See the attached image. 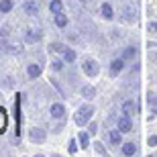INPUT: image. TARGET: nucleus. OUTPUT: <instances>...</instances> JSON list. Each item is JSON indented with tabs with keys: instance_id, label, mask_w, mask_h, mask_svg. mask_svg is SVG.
<instances>
[{
	"instance_id": "obj_1",
	"label": "nucleus",
	"mask_w": 157,
	"mask_h": 157,
	"mask_svg": "<svg viewBox=\"0 0 157 157\" xmlns=\"http://www.w3.org/2000/svg\"><path fill=\"white\" fill-rule=\"evenodd\" d=\"M94 110H96V108H94L92 104H82L76 110V114H74V122H76L78 127L88 124V122L92 121V117H94Z\"/></svg>"
},
{
	"instance_id": "obj_2",
	"label": "nucleus",
	"mask_w": 157,
	"mask_h": 157,
	"mask_svg": "<svg viewBox=\"0 0 157 157\" xmlns=\"http://www.w3.org/2000/svg\"><path fill=\"white\" fill-rule=\"evenodd\" d=\"M82 71H84L88 78H96V76L100 74V65H98V61H96V59H92V57L84 59V63H82Z\"/></svg>"
},
{
	"instance_id": "obj_3",
	"label": "nucleus",
	"mask_w": 157,
	"mask_h": 157,
	"mask_svg": "<svg viewBox=\"0 0 157 157\" xmlns=\"http://www.w3.org/2000/svg\"><path fill=\"white\" fill-rule=\"evenodd\" d=\"M29 139L39 145V143H43V141L47 139V131H45V128H41V127H33L29 131Z\"/></svg>"
},
{
	"instance_id": "obj_4",
	"label": "nucleus",
	"mask_w": 157,
	"mask_h": 157,
	"mask_svg": "<svg viewBox=\"0 0 157 157\" xmlns=\"http://www.w3.org/2000/svg\"><path fill=\"white\" fill-rule=\"evenodd\" d=\"M117 124H118V131H121V133H128V131L133 128V121H131V114H122V117L117 121Z\"/></svg>"
},
{
	"instance_id": "obj_5",
	"label": "nucleus",
	"mask_w": 157,
	"mask_h": 157,
	"mask_svg": "<svg viewBox=\"0 0 157 157\" xmlns=\"http://www.w3.org/2000/svg\"><path fill=\"white\" fill-rule=\"evenodd\" d=\"M49 114H51V118H55V121H61V118L65 117V106L61 104V102H55V104H51Z\"/></svg>"
},
{
	"instance_id": "obj_6",
	"label": "nucleus",
	"mask_w": 157,
	"mask_h": 157,
	"mask_svg": "<svg viewBox=\"0 0 157 157\" xmlns=\"http://www.w3.org/2000/svg\"><path fill=\"white\" fill-rule=\"evenodd\" d=\"M0 49L4 53H12V55L23 53V45H8V41H4V39H0Z\"/></svg>"
},
{
	"instance_id": "obj_7",
	"label": "nucleus",
	"mask_w": 157,
	"mask_h": 157,
	"mask_svg": "<svg viewBox=\"0 0 157 157\" xmlns=\"http://www.w3.org/2000/svg\"><path fill=\"white\" fill-rule=\"evenodd\" d=\"M41 74H43V67H41L39 63H29L27 65V78H29V80H37Z\"/></svg>"
},
{
	"instance_id": "obj_8",
	"label": "nucleus",
	"mask_w": 157,
	"mask_h": 157,
	"mask_svg": "<svg viewBox=\"0 0 157 157\" xmlns=\"http://www.w3.org/2000/svg\"><path fill=\"white\" fill-rule=\"evenodd\" d=\"M41 37H43L41 31H35V29H27L25 31V41H27V43H39Z\"/></svg>"
},
{
	"instance_id": "obj_9",
	"label": "nucleus",
	"mask_w": 157,
	"mask_h": 157,
	"mask_svg": "<svg viewBox=\"0 0 157 157\" xmlns=\"http://www.w3.org/2000/svg\"><path fill=\"white\" fill-rule=\"evenodd\" d=\"M135 18H137V8L135 6H124V10H122V21L124 23H133Z\"/></svg>"
},
{
	"instance_id": "obj_10",
	"label": "nucleus",
	"mask_w": 157,
	"mask_h": 157,
	"mask_svg": "<svg viewBox=\"0 0 157 157\" xmlns=\"http://www.w3.org/2000/svg\"><path fill=\"white\" fill-rule=\"evenodd\" d=\"M23 10L27 12V14H31V17H35L37 12H39V4H37L35 0H25L23 2Z\"/></svg>"
},
{
	"instance_id": "obj_11",
	"label": "nucleus",
	"mask_w": 157,
	"mask_h": 157,
	"mask_svg": "<svg viewBox=\"0 0 157 157\" xmlns=\"http://www.w3.org/2000/svg\"><path fill=\"white\" fill-rule=\"evenodd\" d=\"M124 63H127V61H124V59H112V63H110V76H118V74H121L122 70H124Z\"/></svg>"
},
{
	"instance_id": "obj_12",
	"label": "nucleus",
	"mask_w": 157,
	"mask_h": 157,
	"mask_svg": "<svg viewBox=\"0 0 157 157\" xmlns=\"http://www.w3.org/2000/svg\"><path fill=\"white\" fill-rule=\"evenodd\" d=\"M100 12H102V17H104L106 21H112V18H114V10H112L110 2H104V4L100 6Z\"/></svg>"
},
{
	"instance_id": "obj_13",
	"label": "nucleus",
	"mask_w": 157,
	"mask_h": 157,
	"mask_svg": "<svg viewBox=\"0 0 157 157\" xmlns=\"http://www.w3.org/2000/svg\"><path fill=\"white\" fill-rule=\"evenodd\" d=\"M121 135H122L121 131H108V141H110L112 147H118V145H121V141H122Z\"/></svg>"
},
{
	"instance_id": "obj_14",
	"label": "nucleus",
	"mask_w": 157,
	"mask_h": 157,
	"mask_svg": "<svg viewBox=\"0 0 157 157\" xmlns=\"http://www.w3.org/2000/svg\"><path fill=\"white\" fill-rule=\"evenodd\" d=\"M135 57H137V47H133V45L124 47V51H122V59H124V61H131V59H135Z\"/></svg>"
},
{
	"instance_id": "obj_15",
	"label": "nucleus",
	"mask_w": 157,
	"mask_h": 157,
	"mask_svg": "<svg viewBox=\"0 0 157 157\" xmlns=\"http://www.w3.org/2000/svg\"><path fill=\"white\" fill-rule=\"evenodd\" d=\"M78 141H80L82 149H88V147H90V133H88V131H82V133L78 135Z\"/></svg>"
},
{
	"instance_id": "obj_16",
	"label": "nucleus",
	"mask_w": 157,
	"mask_h": 157,
	"mask_svg": "<svg viewBox=\"0 0 157 157\" xmlns=\"http://www.w3.org/2000/svg\"><path fill=\"white\" fill-rule=\"evenodd\" d=\"M53 21H55V27H59V29L67 27V17H65L63 12H57V14H53Z\"/></svg>"
},
{
	"instance_id": "obj_17",
	"label": "nucleus",
	"mask_w": 157,
	"mask_h": 157,
	"mask_svg": "<svg viewBox=\"0 0 157 157\" xmlns=\"http://www.w3.org/2000/svg\"><path fill=\"white\" fill-rule=\"evenodd\" d=\"M61 59H63V61H67V63H74V61H76V51H74V49H70V47H65V51L61 53Z\"/></svg>"
},
{
	"instance_id": "obj_18",
	"label": "nucleus",
	"mask_w": 157,
	"mask_h": 157,
	"mask_svg": "<svg viewBox=\"0 0 157 157\" xmlns=\"http://www.w3.org/2000/svg\"><path fill=\"white\" fill-rule=\"evenodd\" d=\"M49 10H51V14L63 12V2H61V0H51V2H49Z\"/></svg>"
},
{
	"instance_id": "obj_19",
	"label": "nucleus",
	"mask_w": 157,
	"mask_h": 157,
	"mask_svg": "<svg viewBox=\"0 0 157 157\" xmlns=\"http://www.w3.org/2000/svg\"><path fill=\"white\" fill-rule=\"evenodd\" d=\"M6 124H8V117H6V110L0 106V135L6 131Z\"/></svg>"
},
{
	"instance_id": "obj_20",
	"label": "nucleus",
	"mask_w": 157,
	"mask_h": 157,
	"mask_svg": "<svg viewBox=\"0 0 157 157\" xmlns=\"http://www.w3.org/2000/svg\"><path fill=\"white\" fill-rule=\"evenodd\" d=\"M82 96L88 98V100H92L94 96H96V88H94V86H84V88H82Z\"/></svg>"
},
{
	"instance_id": "obj_21",
	"label": "nucleus",
	"mask_w": 157,
	"mask_h": 157,
	"mask_svg": "<svg viewBox=\"0 0 157 157\" xmlns=\"http://www.w3.org/2000/svg\"><path fill=\"white\" fill-rule=\"evenodd\" d=\"M137 153V145L135 143H124L122 145V155H135Z\"/></svg>"
},
{
	"instance_id": "obj_22",
	"label": "nucleus",
	"mask_w": 157,
	"mask_h": 157,
	"mask_svg": "<svg viewBox=\"0 0 157 157\" xmlns=\"http://www.w3.org/2000/svg\"><path fill=\"white\" fill-rule=\"evenodd\" d=\"M12 6H14V2L12 0H0V12H10L12 10Z\"/></svg>"
},
{
	"instance_id": "obj_23",
	"label": "nucleus",
	"mask_w": 157,
	"mask_h": 157,
	"mask_svg": "<svg viewBox=\"0 0 157 157\" xmlns=\"http://www.w3.org/2000/svg\"><path fill=\"white\" fill-rule=\"evenodd\" d=\"M133 112H135V104L131 100H124L122 102V114H133Z\"/></svg>"
},
{
	"instance_id": "obj_24",
	"label": "nucleus",
	"mask_w": 157,
	"mask_h": 157,
	"mask_svg": "<svg viewBox=\"0 0 157 157\" xmlns=\"http://www.w3.org/2000/svg\"><path fill=\"white\" fill-rule=\"evenodd\" d=\"M49 51H51V53H59V55H61V53L65 51V45H63V43H51V45H49Z\"/></svg>"
},
{
	"instance_id": "obj_25",
	"label": "nucleus",
	"mask_w": 157,
	"mask_h": 157,
	"mask_svg": "<svg viewBox=\"0 0 157 157\" xmlns=\"http://www.w3.org/2000/svg\"><path fill=\"white\" fill-rule=\"evenodd\" d=\"M88 133H90V137H94V135L98 133V122H88Z\"/></svg>"
},
{
	"instance_id": "obj_26",
	"label": "nucleus",
	"mask_w": 157,
	"mask_h": 157,
	"mask_svg": "<svg viewBox=\"0 0 157 157\" xmlns=\"http://www.w3.org/2000/svg\"><path fill=\"white\" fill-rule=\"evenodd\" d=\"M51 70L53 71H61L63 70V61H61V59H55V61L51 63Z\"/></svg>"
},
{
	"instance_id": "obj_27",
	"label": "nucleus",
	"mask_w": 157,
	"mask_h": 157,
	"mask_svg": "<svg viewBox=\"0 0 157 157\" xmlns=\"http://www.w3.org/2000/svg\"><path fill=\"white\" fill-rule=\"evenodd\" d=\"M78 147H80V145L76 143V139H71V141H70V147H67V151H70L71 155H74V153L78 151Z\"/></svg>"
},
{
	"instance_id": "obj_28",
	"label": "nucleus",
	"mask_w": 157,
	"mask_h": 157,
	"mask_svg": "<svg viewBox=\"0 0 157 157\" xmlns=\"http://www.w3.org/2000/svg\"><path fill=\"white\" fill-rule=\"evenodd\" d=\"M94 147H96V151H98L100 155H106V149L102 147V143H98V141H96V143H94Z\"/></svg>"
},
{
	"instance_id": "obj_29",
	"label": "nucleus",
	"mask_w": 157,
	"mask_h": 157,
	"mask_svg": "<svg viewBox=\"0 0 157 157\" xmlns=\"http://www.w3.org/2000/svg\"><path fill=\"white\" fill-rule=\"evenodd\" d=\"M149 102H151V110H153V114H157V100L153 98V96H149Z\"/></svg>"
},
{
	"instance_id": "obj_30",
	"label": "nucleus",
	"mask_w": 157,
	"mask_h": 157,
	"mask_svg": "<svg viewBox=\"0 0 157 157\" xmlns=\"http://www.w3.org/2000/svg\"><path fill=\"white\" fill-rule=\"evenodd\" d=\"M147 29H149V33H157V23H155V21H151V23L147 25Z\"/></svg>"
},
{
	"instance_id": "obj_31",
	"label": "nucleus",
	"mask_w": 157,
	"mask_h": 157,
	"mask_svg": "<svg viewBox=\"0 0 157 157\" xmlns=\"http://www.w3.org/2000/svg\"><path fill=\"white\" fill-rule=\"evenodd\" d=\"M147 143H149L151 147H155V145H157V135H151V137L147 139Z\"/></svg>"
},
{
	"instance_id": "obj_32",
	"label": "nucleus",
	"mask_w": 157,
	"mask_h": 157,
	"mask_svg": "<svg viewBox=\"0 0 157 157\" xmlns=\"http://www.w3.org/2000/svg\"><path fill=\"white\" fill-rule=\"evenodd\" d=\"M80 2H86V0H80Z\"/></svg>"
}]
</instances>
